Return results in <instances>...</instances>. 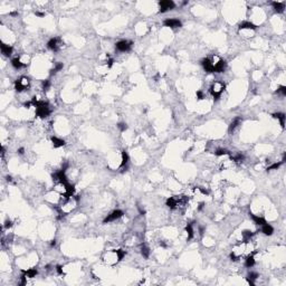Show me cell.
<instances>
[{
  "label": "cell",
  "instance_id": "ac0fdd59",
  "mask_svg": "<svg viewBox=\"0 0 286 286\" xmlns=\"http://www.w3.org/2000/svg\"><path fill=\"white\" fill-rule=\"evenodd\" d=\"M240 122H242L240 117H236L235 120L230 123V125H229V132H230V133H231V132H234L236 127H238V125L240 124Z\"/></svg>",
  "mask_w": 286,
  "mask_h": 286
},
{
  "label": "cell",
  "instance_id": "836d02e7",
  "mask_svg": "<svg viewBox=\"0 0 286 286\" xmlns=\"http://www.w3.org/2000/svg\"><path fill=\"white\" fill-rule=\"evenodd\" d=\"M56 271H57V273L59 274V275H63V274H64L63 267H62V266H57V267H56Z\"/></svg>",
  "mask_w": 286,
  "mask_h": 286
},
{
  "label": "cell",
  "instance_id": "44dd1931",
  "mask_svg": "<svg viewBox=\"0 0 286 286\" xmlns=\"http://www.w3.org/2000/svg\"><path fill=\"white\" fill-rule=\"evenodd\" d=\"M257 277H258V274L250 272V273L248 274V276H247L248 283H249L250 285H254V284H255V280H257Z\"/></svg>",
  "mask_w": 286,
  "mask_h": 286
},
{
  "label": "cell",
  "instance_id": "5bb4252c",
  "mask_svg": "<svg viewBox=\"0 0 286 286\" xmlns=\"http://www.w3.org/2000/svg\"><path fill=\"white\" fill-rule=\"evenodd\" d=\"M261 231L265 234L266 236H271V235H273V233H274V229H273V227L271 226V225H268V223H264L263 225V228H261Z\"/></svg>",
  "mask_w": 286,
  "mask_h": 286
},
{
  "label": "cell",
  "instance_id": "e0dca14e",
  "mask_svg": "<svg viewBox=\"0 0 286 286\" xmlns=\"http://www.w3.org/2000/svg\"><path fill=\"white\" fill-rule=\"evenodd\" d=\"M22 274L27 278H32V277H35L37 275V269L36 268H30L28 271H22Z\"/></svg>",
  "mask_w": 286,
  "mask_h": 286
},
{
  "label": "cell",
  "instance_id": "1f68e13d",
  "mask_svg": "<svg viewBox=\"0 0 286 286\" xmlns=\"http://www.w3.org/2000/svg\"><path fill=\"white\" fill-rule=\"evenodd\" d=\"M117 127H119V129L121 130L122 132H124V131H125V130L127 129V125L125 124V123H120V124L117 125Z\"/></svg>",
  "mask_w": 286,
  "mask_h": 286
},
{
  "label": "cell",
  "instance_id": "f546056e",
  "mask_svg": "<svg viewBox=\"0 0 286 286\" xmlns=\"http://www.w3.org/2000/svg\"><path fill=\"white\" fill-rule=\"evenodd\" d=\"M276 93H278V94H282L283 96L286 95V87L285 86H280L278 89L276 91Z\"/></svg>",
  "mask_w": 286,
  "mask_h": 286
},
{
  "label": "cell",
  "instance_id": "30bf717a",
  "mask_svg": "<svg viewBox=\"0 0 286 286\" xmlns=\"http://www.w3.org/2000/svg\"><path fill=\"white\" fill-rule=\"evenodd\" d=\"M272 6L275 9V11L278 13H282L285 9V4L284 2H277V1H274L272 2Z\"/></svg>",
  "mask_w": 286,
  "mask_h": 286
},
{
  "label": "cell",
  "instance_id": "d6a6232c",
  "mask_svg": "<svg viewBox=\"0 0 286 286\" xmlns=\"http://www.w3.org/2000/svg\"><path fill=\"white\" fill-rule=\"evenodd\" d=\"M197 98H198V100H204V94H202V92L198 91V92H197Z\"/></svg>",
  "mask_w": 286,
  "mask_h": 286
},
{
  "label": "cell",
  "instance_id": "f1b7e54d",
  "mask_svg": "<svg viewBox=\"0 0 286 286\" xmlns=\"http://www.w3.org/2000/svg\"><path fill=\"white\" fill-rule=\"evenodd\" d=\"M217 157H221V155H226V154H229V152L227 150H225V149H219V150H217L216 152H215Z\"/></svg>",
  "mask_w": 286,
  "mask_h": 286
},
{
  "label": "cell",
  "instance_id": "7402d4cb",
  "mask_svg": "<svg viewBox=\"0 0 286 286\" xmlns=\"http://www.w3.org/2000/svg\"><path fill=\"white\" fill-rule=\"evenodd\" d=\"M254 235V233H252V231H249V230H245V231H242V242H247L250 238H252V236Z\"/></svg>",
  "mask_w": 286,
  "mask_h": 286
},
{
  "label": "cell",
  "instance_id": "8d00e7d4",
  "mask_svg": "<svg viewBox=\"0 0 286 286\" xmlns=\"http://www.w3.org/2000/svg\"><path fill=\"white\" fill-rule=\"evenodd\" d=\"M18 153H19V154H24V153H25V149H24V148H20L19 150H18Z\"/></svg>",
  "mask_w": 286,
  "mask_h": 286
},
{
  "label": "cell",
  "instance_id": "74e56055",
  "mask_svg": "<svg viewBox=\"0 0 286 286\" xmlns=\"http://www.w3.org/2000/svg\"><path fill=\"white\" fill-rule=\"evenodd\" d=\"M55 245H56V240H55V239H54V240H51V247H53V246H55Z\"/></svg>",
  "mask_w": 286,
  "mask_h": 286
},
{
  "label": "cell",
  "instance_id": "d590c367",
  "mask_svg": "<svg viewBox=\"0 0 286 286\" xmlns=\"http://www.w3.org/2000/svg\"><path fill=\"white\" fill-rule=\"evenodd\" d=\"M35 15H36V16H39V17H44V16H45V13H39V11H36V13H35Z\"/></svg>",
  "mask_w": 286,
  "mask_h": 286
},
{
  "label": "cell",
  "instance_id": "d6986e66",
  "mask_svg": "<svg viewBox=\"0 0 286 286\" xmlns=\"http://www.w3.org/2000/svg\"><path fill=\"white\" fill-rule=\"evenodd\" d=\"M273 117H274V119H277V120H280L282 127L285 126V114H284V113H274V114H273Z\"/></svg>",
  "mask_w": 286,
  "mask_h": 286
},
{
  "label": "cell",
  "instance_id": "ffe728a7",
  "mask_svg": "<svg viewBox=\"0 0 286 286\" xmlns=\"http://www.w3.org/2000/svg\"><path fill=\"white\" fill-rule=\"evenodd\" d=\"M250 217H252V219L254 220V223H257V225L263 226L264 223H266V220H265L263 217H259V216H257V215H250Z\"/></svg>",
  "mask_w": 286,
  "mask_h": 286
},
{
  "label": "cell",
  "instance_id": "ba28073f",
  "mask_svg": "<svg viewBox=\"0 0 286 286\" xmlns=\"http://www.w3.org/2000/svg\"><path fill=\"white\" fill-rule=\"evenodd\" d=\"M201 65L204 68V70L207 73H215V67H214V64L211 62L210 58H204L201 60Z\"/></svg>",
  "mask_w": 286,
  "mask_h": 286
},
{
  "label": "cell",
  "instance_id": "484cf974",
  "mask_svg": "<svg viewBox=\"0 0 286 286\" xmlns=\"http://www.w3.org/2000/svg\"><path fill=\"white\" fill-rule=\"evenodd\" d=\"M244 155L242 154H240V153H238V154H236V155H234V157H231V160L234 161V162H237V163H240V162H242L244 161Z\"/></svg>",
  "mask_w": 286,
  "mask_h": 286
},
{
  "label": "cell",
  "instance_id": "3957f363",
  "mask_svg": "<svg viewBox=\"0 0 286 286\" xmlns=\"http://www.w3.org/2000/svg\"><path fill=\"white\" fill-rule=\"evenodd\" d=\"M29 85H30V81L28 77L25 76L20 77L19 79H17L15 82V87H16L17 92H24L29 87Z\"/></svg>",
  "mask_w": 286,
  "mask_h": 286
},
{
  "label": "cell",
  "instance_id": "4dcf8cb0",
  "mask_svg": "<svg viewBox=\"0 0 286 286\" xmlns=\"http://www.w3.org/2000/svg\"><path fill=\"white\" fill-rule=\"evenodd\" d=\"M49 86H51V82L48 79H46V81L43 82V89L44 91H47V89H49Z\"/></svg>",
  "mask_w": 286,
  "mask_h": 286
},
{
  "label": "cell",
  "instance_id": "cb8c5ba5",
  "mask_svg": "<svg viewBox=\"0 0 286 286\" xmlns=\"http://www.w3.org/2000/svg\"><path fill=\"white\" fill-rule=\"evenodd\" d=\"M129 163V154L126 151H123L122 152V163L121 167H126V164Z\"/></svg>",
  "mask_w": 286,
  "mask_h": 286
},
{
  "label": "cell",
  "instance_id": "277c9868",
  "mask_svg": "<svg viewBox=\"0 0 286 286\" xmlns=\"http://www.w3.org/2000/svg\"><path fill=\"white\" fill-rule=\"evenodd\" d=\"M159 7H160V13H165L168 10H171L173 9L176 5L174 2L171 1V0H162L159 2Z\"/></svg>",
  "mask_w": 286,
  "mask_h": 286
},
{
  "label": "cell",
  "instance_id": "7c38bea8",
  "mask_svg": "<svg viewBox=\"0 0 286 286\" xmlns=\"http://www.w3.org/2000/svg\"><path fill=\"white\" fill-rule=\"evenodd\" d=\"M1 53H2L5 56L9 57V56L13 54V47L7 44H1Z\"/></svg>",
  "mask_w": 286,
  "mask_h": 286
},
{
  "label": "cell",
  "instance_id": "8fae6325",
  "mask_svg": "<svg viewBox=\"0 0 286 286\" xmlns=\"http://www.w3.org/2000/svg\"><path fill=\"white\" fill-rule=\"evenodd\" d=\"M239 29L240 30H255L256 29V26L249 21H245L239 25Z\"/></svg>",
  "mask_w": 286,
  "mask_h": 286
},
{
  "label": "cell",
  "instance_id": "6da1fadb",
  "mask_svg": "<svg viewBox=\"0 0 286 286\" xmlns=\"http://www.w3.org/2000/svg\"><path fill=\"white\" fill-rule=\"evenodd\" d=\"M188 204V197L186 196H174L167 200V206L170 209H181Z\"/></svg>",
  "mask_w": 286,
  "mask_h": 286
},
{
  "label": "cell",
  "instance_id": "d4e9b609",
  "mask_svg": "<svg viewBox=\"0 0 286 286\" xmlns=\"http://www.w3.org/2000/svg\"><path fill=\"white\" fill-rule=\"evenodd\" d=\"M186 231L188 233V240L192 239V237H193V228H192V225H191V223H188V225H187Z\"/></svg>",
  "mask_w": 286,
  "mask_h": 286
},
{
  "label": "cell",
  "instance_id": "8992f818",
  "mask_svg": "<svg viewBox=\"0 0 286 286\" xmlns=\"http://www.w3.org/2000/svg\"><path fill=\"white\" fill-rule=\"evenodd\" d=\"M122 216H123V211H121V210H114L113 212H111V214L104 219V223H111V221H115V220H117L119 218H121Z\"/></svg>",
  "mask_w": 286,
  "mask_h": 286
},
{
  "label": "cell",
  "instance_id": "9c48e42d",
  "mask_svg": "<svg viewBox=\"0 0 286 286\" xmlns=\"http://www.w3.org/2000/svg\"><path fill=\"white\" fill-rule=\"evenodd\" d=\"M164 26L165 27H170V28H179L181 27V21L176 18H171V19L164 20Z\"/></svg>",
  "mask_w": 286,
  "mask_h": 286
},
{
  "label": "cell",
  "instance_id": "7a4b0ae2",
  "mask_svg": "<svg viewBox=\"0 0 286 286\" xmlns=\"http://www.w3.org/2000/svg\"><path fill=\"white\" fill-rule=\"evenodd\" d=\"M223 89H225V84L223 82L216 81V82L212 83V85L210 86V93H211V95L214 96L215 100H218L220 97V95H221V93L223 92Z\"/></svg>",
  "mask_w": 286,
  "mask_h": 286
},
{
  "label": "cell",
  "instance_id": "5b68a950",
  "mask_svg": "<svg viewBox=\"0 0 286 286\" xmlns=\"http://www.w3.org/2000/svg\"><path fill=\"white\" fill-rule=\"evenodd\" d=\"M62 45H63L62 40H60L59 38H57V37H55V38H51V40L48 41L47 46H48V48H49L51 51H59V48L62 47Z\"/></svg>",
  "mask_w": 286,
  "mask_h": 286
},
{
  "label": "cell",
  "instance_id": "4316f807",
  "mask_svg": "<svg viewBox=\"0 0 286 286\" xmlns=\"http://www.w3.org/2000/svg\"><path fill=\"white\" fill-rule=\"evenodd\" d=\"M63 70V63H57V64H56V66H55V67L51 70V74L53 75V74L57 73L58 70Z\"/></svg>",
  "mask_w": 286,
  "mask_h": 286
},
{
  "label": "cell",
  "instance_id": "603a6c76",
  "mask_svg": "<svg viewBox=\"0 0 286 286\" xmlns=\"http://www.w3.org/2000/svg\"><path fill=\"white\" fill-rule=\"evenodd\" d=\"M141 254H142V256H143L144 258H148L149 255H150V249H149V247H148L146 245H144V244L141 246Z\"/></svg>",
  "mask_w": 286,
  "mask_h": 286
},
{
  "label": "cell",
  "instance_id": "9a60e30c",
  "mask_svg": "<svg viewBox=\"0 0 286 286\" xmlns=\"http://www.w3.org/2000/svg\"><path fill=\"white\" fill-rule=\"evenodd\" d=\"M255 265V258H254V254H250L247 256V258L245 259V266L250 268Z\"/></svg>",
  "mask_w": 286,
  "mask_h": 286
},
{
  "label": "cell",
  "instance_id": "52a82bcc",
  "mask_svg": "<svg viewBox=\"0 0 286 286\" xmlns=\"http://www.w3.org/2000/svg\"><path fill=\"white\" fill-rule=\"evenodd\" d=\"M131 46L132 43L131 41H127V40H121L119 43H116L115 47L119 51H129L131 49Z\"/></svg>",
  "mask_w": 286,
  "mask_h": 286
},
{
  "label": "cell",
  "instance_id": "83f0119b",
  "mask_svg": "<svg viewBox=\"0 0 286 286\" xmlns=\"http://www.w3.org/2000/svg\"><path fill=\"white\" fill-rule=\"evenodd\" d=\"M284 163V161H280V162H276V163H274L272 164L271 167H268L267 168V170H276V169H278L280 165Z\"/></svg>",
  "mask_w": 286,
  "mask_h": 286
},
{
  "label": "cell",
  "instance_id": "2e32d148",
  "mask_svg": "<svg viewBox=\"0 0 286 286\" xmlns=\"http://www.w3.org/2000/svg\"><path fill=\"white\" fill-rule=\"evenodd\" d=\"M51 142H53L54 148H60V146L65 145V141L62 140V139H58L56 136H53L51 138Z\"/></svg>",
  "mask_w": 286,
  "mask_h": 286
},
{
  "label": "cell",
  "instance_id": "e575fe53",
  "mask_svg": "<svg viewBox=\"0 0 286 286\" xmlns=\"http://www.w3.org/2000/svg\"><path fill=\"white\" fill-rule=\"evenodd\" d=\"M5 227H6V228H10V227H11V221H10V220H7L6 223H5Z\"/></svg>",
  "mask_w": 286,
  "mask_h": 286
},
{
  "label": "cell",
  "instance_id": "4fadbf2b",
  "mask_svg": "<svg viewBox=\"0 0 286 286\" xmlns=\"http://www.w3.org/2000/svg\"><path fill=\"white\" fill-rule=\"evenodd\" d=\"M11 65H13V67L16 68V70H19V68H21V67H24V66H26V64L20 59V58H13V60H11Z\"/></svg>",
  "mask_w": 286,
  "mask_h": 286
}]
</instances>
